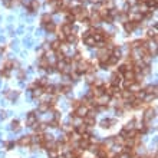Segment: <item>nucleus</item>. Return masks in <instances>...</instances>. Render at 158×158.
Segmentation results:
<instances>
[{
	"label": "nucleus",
	"mask_w": 158,
	"mask_h": 158,
	"mask_svg": "<svg viewBox=\"0 0 158 158\" xmlns=\"http://www.w3.org/2000/svg\"><path fill=\"white\" fill-rule=\"evenodd\" d=\"M88 112H89V109H88L86 106H83V105H79V106L75 109V112H73V114H75L76 116H79V118H83L85 115H88Z\"/></svg>",
	"instance_id": "nucleus-5"
},
{
	"label": "nucleus",
	"mask_w": 158,
	"mask_h": 158,
	"mask_svg": "<svg viewBox=\"0 0 158 158\" xmlns=\"http://www.w3.org/2000/svg\"><path fill=\"white\" fill-rule=\"evenodd\" d=\"M142 19H144V16H142L141 13H134V15L131 16V19H129V20H131V22H135V23H138V22H141Z\"/></svg>",
	"instance_id": "nucleus-21"
},
{
	"label": "nucleus",
	"mask_w": 158,
	"mask_h": 158,
	"mask_svg": "<svg viewBox=\"0 0 158 158\" xmlns=\"http://www.w3.org/2000/svg\"><path fill=\"white\" fill-rule=\"evenodd\" d=\"M128 91L132 92V93H136L141 91V86H139V82H132L129 86H128Z\"/></svg>",
	"instance_id": "nucleus-16"
},
{
	"label": "nucleus",
	"mask_w": 158,
	"mask_h": 158,
	"mask_svg": "<svg viewBox=\"0 0 158 158\" xmlns=\"http://www.w3.org/2000/svg\"><path fill=\"white\" fill-rule=\"evenodd\" d=\"M61 32L65 35V36H68V35H71L72 32H73V28H72V25L71 23H63L62 26H61Z\"/></svg>",
	"instance_id": "nucleus-8"
},
{
	"label": "nucleus",
	"mask_w": 158,
	"mask_h": 158,
	"mask_svg": "<svg viewBox=\"0 0 158 158\" xmlns=\"http://www.w3.org/2000/svg\"><path fill=\"white\" fill-rule=\"evenodd\" d=\"M152 118H155V109H154V108H147L145 112H144V116H142L144 125H148Z\"/></svg>",
	"instance_id": "nucleus-2"
},
{
	"label": "nucleus",
	"mask_w": 158,
	"mask_h": 158,
	"mask_svg": "<svg viewBox=\"0 0 158 158\" xmlns=\"http://www.w3.org/2000/svg\"><path fill=\"white\" fill-rule=\"evenodd\" d=\"M56 89H58V93H68L71 91V85H63V86H59Z\"/></svg>",
	"instance_id": "nucleus-23"
},
{
	"label": "nucleus",
	"mask_w": 158,
	"mask_h": 158,
	"mask_svg": "<svg viewBox=\"0 0 158 158\" xmlns=\"http://www.w3.org/2000/svg\"><path fill=\"white\" fill-rule=\"evenodd\" d=\"M45 28H46V30H48L49 33H53V32L56 30V25H55L53 22H50V23H48V25H45Z\"/></svg>",
	"instance_id": "nucleus-27"
},
{
	"label": "nucleus",
	"mask_w": 158,
	"mask_h": 158,
	"mask_svg": "<svg viewBox=\"0 0 158 158\" xmlns=\"http://www.w3.org/2000/svg\"><path fill=\"white\" fill-rule=\"evenodd\" d=\"M139 158H148V157H139Z\"/></svg>",
	"instance_id": "nucleus-50"
},
{
	"label": "nucleus",
	"mask_w": 158,
	"mask_h": 158,
	"mask_svg": "<svg viewBox=\"0 0 158 158\" xmlns=\"http://www.w3.org/2000/svg\"><path fill=\"white\" fill-rule=\"evenodd\" d=\"M121 78H122V75H119L118 72L112 73V75H111V85H112V86H118V85L121 83V81H122Z\"/></svg>",
	"instance_id": "nucleus-9"
},
{
	"label": "nucleus",
	"mask_w": 158,
	"mask_h": 158,
	"mask_svg": "<svg viewBox=\"0 0 158 158\" xmlns=\"http://www.w3.org/2000/svg\"><path fill=\"white\" fill-rule=\"evenodd\" d=\"M65 158H78V157H75V155H73L72 152H68V154L65 155Z\"/></svg>",
	"instance_id": "nucleus-44"
},
{
	"label": "nucleus",
	"mask_w": 158,
	"mask_h": 158,
	"mask_svg": "<svg viewBox=\"0 0 158 158\" xmlns=\"http://www.w3.org/2000/svg\"><path fill=\"white\" fill-rule=\"evenodd\" d=\"M88 131H89V126H86L85 124H81V125L76 126V134H79V135H83V134H86Z\"/></svg>",
	"instance_id": "nucleus-17"
},
{
	"label": "nucleus",
	"mask_w": 158,
	"mask_h": 158,
	"mask_svg": "<svg viewBox=\"0 0 158 158\" xmlns=\"http://www.w3.org/2000/svg\"><path fill=\"white\" fill-rule=\"evenodd\" d=\"M118 61H119L118 58H115V56H112V55H111V56L108 58V61H106V66H112V65L118 63Z\"/></svg>",
	"instance_id": "nucleus-26"
},
{
	"label": "nucleus",
	"mask_w": 158,
	"mask_h": 158,
	"mask_svg": "<svg viewBox=\"0 0 158 158\" xmlns=\"http://www.w3.org/2000/svg\"><path fill=\"white\" fill-rule=\"evenodd\" d=\"M138 5V0H126V7H135Z\"/></svg>",
	"instance_id": "nucleus-33"
},
{
	"label": "nucleus",
	"mask_w": 158,
	"mask_h": 158,
	"mask_svg": "<svg viewBox=\"0 0 158 158\" xmlns=\"http://www.w3.org/2000/svg\"><path fill=\"white\" fill-rule=\"evenodd\" d=\"M65 40L68 42V43H76L78 42V36H76V33H71V35H68L66 38H65Z\"/></svg>",
	"instance_id": "nucleus-18"
},
{
	"label": "nucleus",
	"mask_w": 158,
	"mask_h": 158,
	"mask_svg": "<svg viewBox=\"0 0 158 158\" xmlns=\"http://www.w3.org/2000/svg\"><path fill=\"white\" fill-rule=\"evenodd\" d=\"M45 71H46V72H48V73H52V72H53V71H55V69H53V66H52V65H49V66H48V68H46V69H45Z\"/></svg>",
	"instance_id": "nucleus-42"
},
{
	"label": "nucleus",
	"mask_w": 158,
	"mask_h": 158,
	"mask_svg": "<svg viewBox=\"0 0 158 158\" xmlns=\"http://www.w3.org/2000/svg\"><path fill=\"white\" fill-rule=\"evenodd\" d=\"M63 131H66L68 134H71V132H73V126L72 125H65L63 126Z\"/></svg>",
	"instance_id": "nucleus-37"
},
{
	"label": "nucleus",
	"mask_w": 158,
	"mask_h": 158,
	"mask_svg": "<svg viewBox=\"0 0 158 158\" xmlns=\"http://www.w3.org/2000/svg\"><path fill=\"white\" fill-rule=\"evenodd\" d=\"M5 145H6V148H7V149H12V148L15 147V142H13V141H9V142H6Z\"/></svg>",
	"instance_id": "nucleus-39"
},
{
	"label": "nucleus",
	"mask_w": 158,
	"mask_h": 158,
	"mask_svg": "<svg viewBox=\"0 0 158 158\" xmlns=\"http://www.w3.org/2000/svg\"><path fill=\"white\" fill-rule=\"evenodd\" d=\"M93 85H95V86H102L104 83H102V81H99V79H95V82H93Z\"/></svg>",
	"instance_id": "nucleus-43"
},
{
	"label": "nucleus",
	"mask_w": 158,
	"mask_h": 158,
	"mask_svg": "<svg viewBox=\"0 0 158 158\" xmlns=\"http://www.w3.org/2000/svg\"><path fill=\"white\" fill-rule=\"evenodd\" d=\"M50 22H52V16H50L49 13H46V15L42 16V23H43V25H48V23H50Z\"/></svg>",
	"instance_id": "nucleus-30"
},
{
	"label": "nucleus",
	"mask_w": 158,
	"mask_h": 158,
	"mask_svg": "<svg viewBox=\"0 0 158 158\" xmlns=\"http://www.w3.org/2000/svg\"><path fill=\"white\" fill-rule=\"evenodd\" d=\"M82 122H83L86 126H93V125L96 124L95 115H93V114H91V112H88V115H85V116L82 118Z\"/></svg>",
	"instance_id": "nucleus-3"
},
{
	"label": "nucleus",
	"mask_w": 158,
	"mask_h": 158,
	"mask_svg": "<svg viewBox=\"0 0 158 158\" xmlns=\"http://www.w3.org/2000/svg\"><path fill=\"white\" fill-rule=\"evenodd\" d=\"M61 45H62V42H61V40H55V42H52V43H50V49H53L55 52H58V50L61 49Z\"/></svg>",
	"instance_id": "nucleus-25"
},
{
	"label": "nucleus",
	"mask_w": 158,
	"mask_h": 158,
	"mask_svg": "<svg viewBox=\"0 0 158 158\" xmlns=\"http://www.w3.org/2000/svg\"><path fill=\"white\" fill-rule=\"evenodd\" d=\"M122 76H124V79H125L126 82H131V83L135 82V72H134V71H126Z\"/></svg>",
	"instance_id": "nucleus-12"
},
{
	"label": "nucleus",
	"mask_w": 158,
	"mask_h": 158,
	"mask_svg": "<svg viewBox=\"0 0 158 158\" xmlns=\"http://www.w3.org/2000/svg\"><path fill=\"white\" fill-rule=\"evenodd\" d=\"M6 115H7V114H6L5 111H0V118H6Z\"/></svg>",
	"instance_id": "nucleus-45"
},
{
	"label": "nucleus",
	"mask_w": 158,
	"mask_h": 158,
	"mask_svg": "<svg viewBox=\"0 0 158 158\" xmlns=\"http://www.w3.org/2000/svg\"><path fill=\"white\" fill-rule=\"evenodd\" d=\"M102 20H104V22H106V23H112V20H114V17H111V16L108 15V16H106V17H104Z\"/></svg>",
	"instance_id": "nucleus-40"
},
{
	"label": "nucleus",
	"mask_w": 158,
	"mask_h": 158,
	"mask_svg": "<svg viewBox=\"0 0 158 158\" xmlns=\"http://www.w3.org/2000/svg\"><path fill=\"white\" fill-rule=\"evenodd\" d=\"M39 7H40V3L38 2V0H30L29 6H28V10H29L30 13H33V12H36Z\"/></svg>",
	"instance_id": "nucleus-11"
},
{
	"label": "nucleus",
	"mask_w": 158,
	"mask_h": 158,
	"mask_svg": "<svg viewBox=\"0 0 158 158\" xmlns=\"http://www.w3.org/2000/svg\"><path fill=\"white\" fill-rule=\"evenodd\" d=\"M30 144H32V135L22 136V138L17 141V145H20V147H29Z\"/></svg>",
	"instance_id": "nucleus-7"
},
{
	"label": "nucleus",
	"mask_w": 158,
	"mask_h": 158,
	"mask_svg": "<svg viewBox=\"0 0 158 158\" xmlns=\"http://www.w3.org/2000/svg\"><path fill=\"white\" fill-rule=\"evenodd\" d=\"M33 128H35V131H36V134H42L46 128H48V124H45V122H40V124H35L33 125Z\"/></svg>",
	"instance_id": "nucleus-15"
},
{
	"label": "nucleus",
	"mask_w": 158,
	"mask_h": 158,
	"mask_svg": "<svg viewBox=\"0 0 158 158\" xmlns=\"http://www.w3.org/2000/svg\"><path fill=\"white\" fill-rule=\"evenodd\" d=\"M56 158H65V155H58Z\"/></svg>",
	"instance_id": "nucleus-48"
},
{
	"label": "nucleus",
	"mask_w": 158,
	"mask_h": 158,
	"mask_svg": "<svg viewBox=\"0 0 158 158\" xmlns=\"http://www.w3.org/2000/svg\"><path fill=\"white\" fill-rule=\"evenodd\" d=\"M20 122L17 121V119H15V121H12V129L15 131V132H17V131H20Z\"/></svg>",
	"instance_id": "nucleus-28"
},
{
	"label": "nucleus",
	"mask_w": 158,
	"mask_h": 158,
	"mask_svg": "<svg viewBox=\"0 0 158 158\" xmlns=\"http://www.w3.org/2000/svg\"><path fill=\"white\" fill-rule=\"evenodd\" d=\"M102 19H101V16H99V13L98 12H93L92 15H91V19H89V23L91 25H98L99 22H101Z\"/></svg>",
	"instance_id": "nucleus-14"
},
{
	"label": "nucleus",
	"mask_w": 158,
	"mask_h": 158,
	"mask_svg": "<svg viewBox=\"0 0 158 158\" xmlns=\"http://www.w3.org/2000/svg\"><path fill=\"white\" fill-rule=\"evenodd\" d=\"M71 15L75 17V20H79V22H83V20L88 19V16H89L88 10H86L85 7H82V6H78V7L71 9Z\"/></svg>",
	"instance_id": "nucleus-1"
},
{
	"label": "nucleus",
	"mask_w": 158,
	"mask_h": 158,
	"mask_svg": "<svg viewBox=\"0 0 158 158\" xmlns=\"http://www.w3.org/2000/svg\"><path fill=\"white\" fill-rule=\"evenodd\" d=\"M112 158H119V154H116V155H114Z\"/></svg>",
	"instance_id": "nucleus-49"
},
{
	"label": "nucleus",
	"mask_w": 158,
	"mask_h": 158,
	"mask_svg": "<svg viewBox=\"0 0 158 158\" xmlns=\"http://www.w3.org/2000/svg\"><path fill=\"white\" fill-rule=\"evenodd\" d=\"M19 95H20L19 91H6V92H5V96H6L9 101H16V99L19 98Z\"/></svg>",
	"instance_id": "nucleus-10"
},
{
	"label": "nucleus",
	"mask_w": 158,
	"mask_h": 158,
	"mask_svg": "<svg viewBox=\"0 0 158 158\" xmlns=\"http://www.w3.org/2000/svg\"><path fill=\"white\" fill-rule=\"evenodd\" d=\"M83 43H85L86 46H95V45H96V42H95V39H93V36H89V38H85V39H83Z\"/></svg>",
	"instance_id": "nucleus-22"
},
{
	"label": "nucleus",
	"mask_w": 158,
	"mask_h": 158,
	"mask_svg": "<svg viewBox=\"0 0 158 158\" xmlns=\"http://www.w3.org/2000/svg\"><path fill=\"white\" fill-rule=\"evenodd\" d=\"M19 3H22V0H13V6H17Z\"/></svg>",
	"instance_id": "nucleus-46"
},
{
	"label": "nucleus",
	"mask_w": 158,
	"mask_h": 158,
	"mask_svg": "<svg viewBox=\"0 0 158 158\" xmlns=\"http://www.w3.org/2000/svg\"><path fill=\"white\" fill-rule=\"evenodd\" d=\"M49 65H50L49 58H48V56H40V59H39V68H40V69H46Z\"/></svg>",
	"instance_id": "nucleus-13"
},
{
	"label": "nucleus",
	"mask_w": 158,
	"mask_h": 158,
	"mask_svg": "<svg viewBox=\"0 0 158 158\" xmlns=\"http://www.w3.org/2000/svg\"><path fill=\"white\" fill-rule=\"evenodd\" d=\"M3 69H7V71L13 69V61H6V62L3 63Z\"/></svg>",
	"instance_id": "nucleus-31"
},
{
	"label": "nucleus",
	"mask_w": 158,
	"mask_h": 158,
	"mask_svg": "<svg viewBox=\"0 0 158 158\" xmlns=\"http://www.w3.org/2000/svg\"><path fill=\"white\" fill-rule=\"evenodd\" d=\"M79 105H81V101H72V106H73L75 109H76Z\"/></svg>",
	"instance_id": "nucleus-41"
},
{
	"label": "nucleus",
	"mask_w": 158,
	"mask_h": 158,
	"mask_svg": "<svg viewBox=\"0 0 158 158\" xmlns=\"http://www.w3.org/2000/svg\"><path fill=\"white\" fill-rule=\"evenodd\" d=\"M25 76H26V72H25V71H19V73H17V78H19L20 81H23V79H25Z\"/></svg>",
	"instance_id": "nucleus-38"
},
{
	"label": "nucleus",
	"mask_w": 158,
	"mask_h": 158,
	"mask_svg": "<svg viewBox=\"0 0 158 158\" xmlns=\"http://www.w3.org/2000/svg\"><path fill=\"white\" fill-rule=\"evenodd\" d=\"M136 26H138V23H135V22H131V20H126V22L124 23V29H125L128 33H132V32L136 29Z\"/></svg>",
	"instance_id": "nucleus-6"
},
{
	"label": "nucleus",
	"mask_w": 158,
	"mask_h": 158,
	"mask_svg": "<svg viewBox=\"0 0 158 158\" xmlns=\"http://www.w3.org/2000/svg\"><path fill=\"white\" fill-rule=\"evenodd\" d=\"M42 93H43V88H40V86H36V88L33 89V92H32L33 98H39Z\"/></svg>",
	"instance_id": "nucleus-24"
},
{
	"label": "nucleus",
	"mask_w": 158,
	"mask_h": 158,
	"mask_svg": "<svg viewBox=\"0 0 158 158\" xmlns=\"http://www.w3.org/2000/svg\"><path fill=\"white\" fill-rule=\"evenodd\" d=\"M144 92H145V95H147V93L157 95V86H155V85H149V86H147V88L144 89Z\"/></svg>",
	"instance_id": "nucleus-20"
},
{
	"label": "nucleus",
	"mask_w": 158,
	"mask_h": 158,
	"mask_svg": "<svg viewBox=\"0 0 158 158\" xmlns=\"http://www.w3.org/2000/svg\"><path fill=\"white\" fill-rule=\"evenodd\" d=\"M49 104L48 102H42L40 105H39V111H42V112H45V111H49Z\"/></svg>",
	"instance_id": "nucleus-32"
},
{
	"label": "nucleus",
	"mask_w": 158,
	"mask_h": 158,
	"mask_svg": "<svg viewBox=\"0 0 158 158\" xmlns=\"http://www.w3.org/2000/svg\"><path fill=\"white\" fill-rule=\"evenodd\" d=\"M114 124H115V119H104L101 122V126L102 128H111Z\"/></svg>",
	"instance_id": "nucleus-19"
},
{
	"label": "nucleus",
	"mask_w": 158,
	"mask_h": 158,
	"mask_svg": "<svg viewBox=\"0 0 158 158\" xmlns=\"http://www.w3.org/2000/svg\"><path fill=\"white\" fill-rule=\"evenodd\" d=\"M3 52H5V46H0V55H3Z\"/></svg>",
	"instance_id": "nucleus-47"
},
{
	"label": "nucleus",
	"mask_w": 158,
	"mask_h": 158,
	"mask_svg": "<svg viewBox=\"0 0 158 158\" xmlns=\"http://www.w3.org/2000/svg\"><path fill=\"white\" fill-rule=\"evenodd\" d=\"M2 3H3V6L5 7H13V0H2Z\"/></svg>",
	"instance_id": "nucleus-35"
},
{
	"label": "nucleus",
	"mask_w": 158,
	"mask_h": 158,
	"mask_svg": "<svg viewBox=\"0 0 158 158\" xmlns=\"http://www.w3.org/2000/svg\"><path fill=\"white\" fill-rule=\"evenodd\" d=\"M49 126H52V128H58V126H59V119H52V121L49 122Z\"/></svg>",
	"instance_id": "nucleus-36"
},
{
	"label": "nucleus",
	"mask_w": 158,
	"mask_h": 158,
	"mask_svg": "<svg viewBox=\"0 0 158 158\" xmlns=\"http://www.w3.org/2000/svg\"><path fill=\"white\" fill-rule=\"evenodd\" d=\"M0 78L9 79V78H10V71H7V69H0Z\"/></svg>",
	"instance_id": "nucleus-29"
},
{
	"label": "nucleus",
	"mask_w": 158,
	"mask_h": 158,
	"mask_svg": "<svg viewBox=\"0 0 158 158\" xmlns=\"http://www.w3.org/2000/svg\"><path fill=\"white\" fill-rule=\"evenodd\" d=\"M148 38H157V28H152V29H149L148 30Z\"/></svg>",
	"instance_id": "nucleus-34"
},
{
	"label": "nucleus",
	"mask_w": 158,
	"mask_h": 158,
	"mask_svg": "<svg viewBox=\"0 0 158 158\" xmlns=\"http://www.w3.org/2000/svg\"><path fill=\"white\" fill-rule=\"evenodd\" d=\"M36 122H38L36 112H29V114H28V116H26V125H28V126H33Z\"/></svg>",
	"instance_id": "nucleus-4"
}]
</instances>
